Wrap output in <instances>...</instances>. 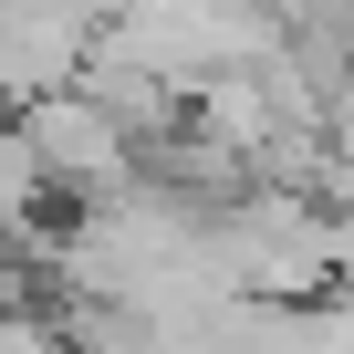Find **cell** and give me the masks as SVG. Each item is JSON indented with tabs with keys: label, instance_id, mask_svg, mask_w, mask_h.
Listing matches in <instances>:
<instances>
[{
	"label": "cell",
	"instance_id": "obj_1",
	"mask_svg": "<svg viewBox=\"0 0 354 354\" xmlns=\"http://www.w3.org/2000/svg\"><path fill=\"white\" fill-rule=\"evenodd\" d=\"M11 125H21V146L42 156V177H53V188H73V198H104V188H125V177H136V136H125L84 84H53V94L11 104Z\"/></svg>",
	"mask_w": 354,
	"mask_h": 354
},
{
	"label": "cell",
	"instance_id": "obj_2",
	"mask_svg": "<svg viewBox=\"0 0 354 354\" xmlns=\"http://www.w3.org/2000/svg\"><path fill=\"white\" fill-rule=\"evenodd\" d=\"M84 42H94V21L73 0H0V104H32V94L73 84Z\"/></svg>",
	"mask_w": 354,
	"mask_h": 354
}]
</instances>
